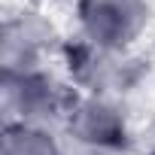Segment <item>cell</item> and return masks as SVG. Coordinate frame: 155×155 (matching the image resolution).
Returning a JSON list of instances; mask_svg holds the SVG:
<instances>
[{
    "mask_svg": "<svg viewBox=\"0 0 155 155\" xmlns=\"http://www.w3.org/2000/svg\"><path fill=\"white\" fill-rule=\"evenodd\" d=\"M73 85L61 82L49 70H25V73H0V104L3 125H34L49 128L64 125V116L73 104Z\"/></svg>",
    "mask_w": 155,
    "mask_h": 155,
    "instance_id": "obj_1",
    "label": "cell"
},
{
    "mask_svg": "<svg viewBox=\"0 0 155 155\" xmlns=\"http://www.w3.org/2000/svg\"><path fill=\"white\" fill-rule=\"evenodd\" d=\"M61 61L73 91L79 94H104V97H125L140 82V61L131 52H113L85 43L82 37L64 40Z\"/></svg>",
    "mask_w": 155,
    "mask_h": 155,
    "instance_id": "obj_2",
    "label": "cell"
},
{
    "mask_svg": "<svg viewBox=\"0 0 155 155\" xmlns=\"http://www.w3.org/2000/svg\"><path fill=\"white\" fill-rule=\"evenodd\" d=\"M67 137L91 155H119L131 146V116L122 97L104 94H79L76 91L67 116H64Z\"/></svg>",
    "mask_w": 155,
    "mask_h": 155,
    "instance_id": "obj_3",
    "label": "cell"
},
{
    "mask_svg": "<svg viewBox=\"0 0 155 155\" xmlns=\"http://www.w3.org/2000/svg\"><path fill=\"white\" fill-rule=\"evenodd\" d=\"M79 37L91 46L131 52L152 21L149 0H76L73 3Z\"/></svg>",
    "mask_w": 155,
    "mask_h": 155,
    "instance_id": "obj_4",
    "label": "cell"
},
{
    "mask_svg": "<svg viewBox=\"0 0 155 155\" xmlns=\"http://www.w3.org/2000/svg\"><path fill=\"white\" fill-rule=\"evenodd\" d=\"M61 34L49 15L40 9L9 12L0 25V73H25L46 70L49 58L61 55Z\"/></svg>",
    "mask_w": 155,
    "mask_h": 155,
    "instance_id": "obj_5",
    "label": "cell"
},
{
    "mask_svg": "<svg viewBox=\"0 0 155 155\" xmlns=\"http://www.w3.org/2000/svg\"><path fill=\"white\" fill-rule=\"evenodd\" d=\"M0 155H64L49 128L34 125H3Z\"/></svg>",
    "mask_w": 155,
    "mask_h": 155,
    "instance_id": "obj_6",
    "label": "cell"
},
{
    "mask_svg": "<svg viewBox=\"0 0 155 155\" xmlns=\"http://www.w3.org/2000/svg\"><path fill=\"white\" fill-rule=\"evenodd\" d=\"M149 155H155V146H152V152H149Z\"/></svg>",
    "mask_w": 155,
    "mask_h": 155,
    "instance_id": "obj_7",
    "label": "cell"
}]
</instances>
